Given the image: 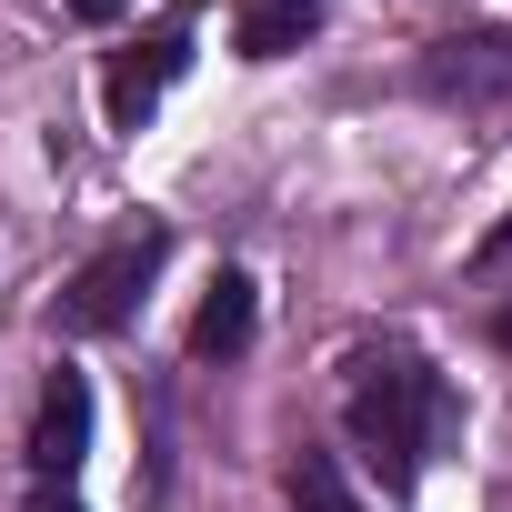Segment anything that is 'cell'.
I'll use <instances>...</instances> for the list:
<instances>
[{"instance_id":"1","label":"cell","mask_w":512,"mask_h":512,"mask_svg":"<svg viewBox=\"0 0 512 512\" xmlns=\"http://www.w3.org/2000/svg\"><path fill=\"white\" fill-rule=\"evenodd\" d=\"M432 432H442V372H432L422 352H382V362H362V382H352V442H362L392 482L422 472Z\"/></svg>"},{"instance_id":"2","label":"cell","mask_w":512,"mask_h":512,"mask_svg":"<svg viewBox=\"0 0 512 512\" xmlns=\"http://www.w3.org/2000/svg\"><path fill=\"white\" fill-rule=\"evenodd\" d=\"M161 251H171V231L161 221H141V231H121L111 251H91V262L61 282V302H51V322L71 332V342H101V332H121L131 312H141V292H151V272H161Z\"/></svg>"},{"instance_id":"3","label":"cell","mask_w":512,"mask_h":512,"mask_svg":"<svg viewBox=\"0 0 512 512\" xmlns=\"http://www.w3.org/2000/svg\"><path fill=\"white\" fill-rule=\"evenodd\" d=\"M181 71H191V21L171 11V21H161L141 51H121V61H111V81H101V111H111V131H141Z\"/></svg>"},{"instance_id":"4","label":"cell","mask_w":512,"mask_h":512,"mask_svg":"<svg viewBox=\"0 0 512 512\" xmlns=\"http://www.w3.org/2000/svg\"><path fill=\"white\" fill-rule=\"evenodd\" d=\"M422 91L452 101V111H492V101H512V31H462V41L422 51Z\"/></svg>"},{"instance_id":"5","label":"cell","mask_w":512,"mask_h":512,"mask_svg":"<svg viewBox=\"0 0 512 512\" xmlns=\"http://www.w3.org/2000/svg\"><path fill=\"white\" fill-rule=\"evenodd\" d=\"M81 452H91V382L81 372H51L41 382V412H31V482L71 492Z\"/></svg>"},{"instance_id":"6","label":"cell","mask_w":512,"mask_h":512,"mask_svg":"<svg viewBox=\"0 0 512 512\" xmlns=\"http://www.w3.org/2000/svg\"><path fill=\"white\" fill-rule=\"evenodd\" d=\"M251 322H262L251 282H241V272H221V282L201 292V312H191V362H241V352H251Z\"/></svg>"},{"instance_id":"7","label":"cell","mask_w":512,"mask_h":512,"mask_svg":"<svg viewBox=\"0 0 512 512\" xmlns=\"http://www.w3.org/2000/svg\"><path fill=\"white\" fill-rule=\"evenodd\" d=\"M312 31H322V0H241V11H231L241 61H282V51H302Z\"/></svg>"},{"instance_id":"8","label":"cell","mask_w":512,"mask_h":512,"mask_svg":"<svg viewBox=\"0 0 512 512\" xmlns=\"http://www.w3.org/2000/svg\"><path fill=\"white\" fill-rule=\"evenodd\" d=\"M282 492H292V512H372V502L352 492V472H342L332 452H292V472H282Z\"/></svg>"},{"instance_id":"9","label":"cell","mask_w":512,"mask_h":512,"mask_svg":"<svg viewBox=\"0 0 512 512\" xmlns=\"http://www.w3.org/2000/svg\"><path fill=\"white\" fill-rule=\"evenodd\" d=\"M472 262H482V272H502V262H512V221H502V231H492V241L472 251Z\"/></svg>"},{"instance_id":"10","label":"cell","mask_w":512,"mask_h":512,"mask_svg":"<svg viewBox=\"0 0 512 512\" xmlns=\"http://www.w3.org/2000/svg\"><path fill=\"white\" fill-rule=\"evenodd\" d=\"M31 512H81L71 492H51V482H31Z\"/></svg>"},{"instance_id":"11","label":"cell","mask_w":512,"mask_h":512,"mask_svg":"<svg viewBox=\"0 0 512 512\" xmlns=\"http://www.w3.org/2000/svg\"><path fill=\"white\" fill-rule=\"evenodd\" d=\"M492 342H502V352H512V302H502V312H492Z\"/></svg>"}]
</instances>
